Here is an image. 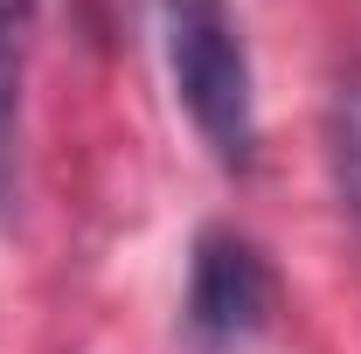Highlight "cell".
Returning <instances> with one entry per match:
<instances>
[{"mask_svg": "<svg viewBox=\"0 0 361 354\" xmlns=\"http://www.w3.org/2000/svg\"><path fill=\"white\" fill-rule=\"evenodd\" d=\"M167 77L188 126L216 153V167L243 174L257 160V90H250V49L229 0H153Z\"/></svg>", "mask_w": 361, "mask_h": 354, "instance_id": "obj_1", "label": "cell"}, {"mask_svg": "<svg viewBox=\"0 0 361 354\" xmlns=\"http://www.w3.org/2000/svg\"><path fill=\"white\" fill-rule=\"evenodd\" d=\"M278 299V278H271L264 250L236 229H209L195 243V264H188V334L202 348H236L250 341L271 319Z\"/></svg>", "mask_w": 361, "mask_h": 354, "instance_id": "obj_2", "label": "cell"}, {"mask_svg": "<svg viewBox=\"0 0 361 354\" xmlns=\"http://www.w3.org/2000/svg\"><path fill=\"white\" fill-rule=\"evenodd\" d=\"M35 49V0H0V209L14 202L21 174V84Z\"/></svg>", "mask_w": 361, "mask_h": 354, "instance_id": "obj_3", "label": "cell"}, {"mask_svg": "<svg viewBox=\"0 0 361 354\" xmlns=\"http://www.w3.org/2000/svg\"><path fill=\"white\" fill-rule=\"evenodd\" d=\"M326 153H334V181H341V202L361 229V70L341 77L334 104H326Z\"/></svg>", "mask_w": 361, "mask_h": 354, "instance_id": "obj_4", "label": "cell"}]
</instances>
